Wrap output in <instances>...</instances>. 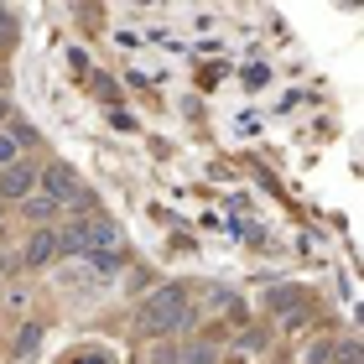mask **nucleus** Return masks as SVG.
I'll use <instances>...</instances> for the list:
<instances>
[{
  "instance_id": "14",
  "label": "nucleus",
  "mask_w": 364,
  "mask_h": 364,
  "mask_svg": "<svg viewBox=\"0 0 364 364\" xmlns=\"http://www.w3.org/2000/svg\"><path fill=\"white\" fill-rule=\"evenodd\" d=\"M0 42H11V16L0 11Z\"/></svg>"
},
{
  "instance_id": "3",
  "label": "nucleus",
  "mask_w": 364,
  "mask_h": 364,
  "mask_svg": "<svg viewBox=\"0 0 364 364\" xmlns=\"http://www.w3.org/2000/svg\"><path fill=\"white\" fill-rule=\"evenodd\" d=\"M31 188H37V167L31 161H11L6 172H0V198H31Z\"/></svg>"
},
{
  "instance_id": "6",
  "label": "nucleus",
  "mask_w": 364,
  "mask_h": 364,
  "mask_svg": "<svg viewBox=\"0 0 364 364\" xmlns=\"http://www.w3.org/2000/svg\"><path fill=\"white\" fill-rule=\"evenodd\" d=\"M21 213H26L31 224H47V219H53V213H58V203H53V198H42V193H31L26 203H21Z\"/></svg>"
},
{
  "instance_id": "15",
  "label": "nucleus",
  "mask_w": 364,
  "mask_h": 364,
  "mask_svg": "<svg viewBox=\"0 0 364 364\" xmlns=\"http://www.w3.org/2000/svg\"><path fill=\"white\" fill-rule=\"evenodd\" d=\"M0 120H11V99L6 94H0Z\"/></svg>"
},
{
  "instance_id": "10",
  "label": "nucleus",
  "mask_w": 364,
  "mask_h": 364,
  "mask_svg": "<svg viewBox=\"0 0 364 364\" xmlns=\"http://www.w3.org/2000/svg\"><path fill=\"white\" fill-rule=\"evenodd\" d=\"M151 364H177V349H172V343H156V349H151Z\"/></svg>"
},
{
  "instance_id": "12",
  "label": "nucleus",
  "mask_w": 364,
  "mask_h": 364,
  "mask_svg": "<svg viewBox=\"0 0 364 364\" xmlns=\"http://www.w3.org/2000/svg\"><path fill=\"white\" fill-rule=\"evenodd\" d=\"M68 364H109V359H105V354H99V349H89V354H73Z\"/></svg>"
},
{
  "instance_id": "2",
  "label": "nucleus",
  "mask_w": 364,
  "mask_h": 364,
  "mask_svg": "<svg viewBox=\"0 0 364 364\" xmlns=\"http://www.w3.org/2000/svg\"><path fill=\"white\" fill-rule=\"evenodd\" d=\"M42 198H53V203L63 208V203H68V208H94V198H89V188H84V182H78V172L68 167V161H53V167H47L42 172Z\"/></svg>"
},
{
  "instance_id": "4",
  "label": "nucleus",
  "mask_w": 364,
  "mask_h": 364,
  "mask_svg": "<svg viewBox=\"0 0 364 364\" xmlns=\"http://www.w3.org/2000/svg\"><path fill=\"white\" fill-rule=\"evenodd\" d=\"M53 260H58V235L53 229H37L26 240V266H53Z\"/></svg>"
},
{
  "instance_id": "16",
  "label": "nucleus",
  "mask_w": 364,
  "mask_h": 364,
  "mask_svg": "<svg viewBox=\"0 0 364 364\" xmlns=\"http://www.w3.org/2000/svg\"><path fill=\"white\" fill-rule=\"evenodd\" d=\"M0 89H6V68H0Z\"/></svg>"
},
{
  "instance_id": "1",
  "label": "nucleus",
  "mask_w": 364,
  "mask_h": 364,
  "mask_svg": "<svg viewBox=\"0 0 364 364\" xmlns=\"http://www.w3.org/2000/svg\"><path fill=\"white\" fill-rule=\"evenodd\" d=\"M193 323V307H188V291L182 287H161L156 296H146L141 312H136V328L146 338H167L177 333V328H188Z\"/></svg>"
},
{
  "instance_id": "9",
  "label": "nucleus",
  "mask_w": 364,
  "mask_h": 364,
  "mask_svg": "<svg viewBox=\"0 0 364 364\" xmlns=\"http://www.w3.org/2000/svg\"><path fill=\"white\" fill-rule=\"evenodd\" d=\"M266 84H271V73L260 68V63H255V68H245V89H266Z\"/></svg>"
},
{
  "instance_id": "5",
  "label": "nucleus",
  "mask_w": 364,
  "mask_h": 364,
  "mask_svg": "<svg viewBox=\"0 0 364 364\" xmlns=\"http://www.w3.org/2000/svg\"><path fill=\"white\" fill-rule=\"evenodd\" d=\"M58 255H89V219H73L58 235Z\"/></svg>"
},
{
  "instance_id": "13",
  "label": "nucleus",
  "mask_w": 364,
  "mask_h": 364,
  "mask_svg": "<svg viewBox=\"0 0 364 364\" xmlns=\"http://www.w3.org/2000/svg\"><path fill=\"white\" fill-rule=\"evenodd\" d=\"M0 161H6V167L16 161V141H11V136H0Z\"/></svg>"
},
{
  "instance_id": "11",
  "label": "nucleus",
  "mask_w": 364,
  "mask_h": 364,
  "mask_svg": "<svg viewBox=\"0 0 364 364\" xmlns=\"http://www.w3.org/2000/svg\"><path fill=\"white\" fill-rule=\"evenodd\" d=\"M333 359H338V364H359V343H338Z\"/></svg>"
},
{
  "instance_id": "8",
  "label": "nucleus",
  "mask_w": 364,
  "mask_h": 364,
  "mask_svg": "<svg viewBox=\"0 0 364 364\" xmlns=\"http://www.w3.org/2000/svg\"><path fill=\"white\" fill-rule=\"evenodd\" d=\"M177 364H213V349H208V343H198V349L177 354Z\"/></svg>"
},
{
  "instance_id": "7",
  "label": "nucleus",
  "mask_w": 364,
  "mask_h": 364,
  "mask_svg": "<svg viewBox=\"0 0 364 364\" xmlns=\"http://www.w3.org/2000/svg\"><path fill=\"white\" fill-rule=\"evenodd\" d=\"M37 349H42V323H26L21 338H16V359H26V354H37Z\"/></svg>"
}]
</instances>
